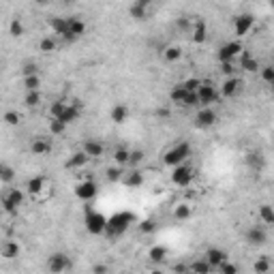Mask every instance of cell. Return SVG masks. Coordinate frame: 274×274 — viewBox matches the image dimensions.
<instances>
[{
	"instance_id": "cell-1",
	"label": "cell",
	"mask_w": 274,
	"mask_h": 274,
	"mask_svg": "<svg viewBox=\"0 0 274 274\" xmlns=\"http://www.w3.org/2000/svg\"><path fill=\"white\" fill-rule=\"evenodd\" d=\"M133 223H137V214L131 212V210H120V212L112 214V217H107V225H105L103 236L107 238V240H118V238L129 231V227Z\"/></svg>"
},
{
	"instance_id": "cell-2",
	"label": "cell",
	"mask_w": 274,
	"mask_h": 274,
	"mask_svg": "<svg viewBox=\"0 0 274 274\" xmlns=\"http://www.w3.org/2000/svg\"><path fill=\"white\" fill-rule=\"evenodd\" d=\"M81 112H84V107H81L79 101H69V99H56L52 105H50V118H56V120L65 122L67 127L73 124L79 120Z\"/></svg>"
},
{
	"instance_id": "cell-3",
	"label": "cell",
	"mask_w": 274,
	"mask_h": 274,
	"mask_svg": "<svg viewBox=\"0 0 274 274\" xmlns=\"http://www.w3.org/2000/svg\"><path fill=\"white\" fill-rule=\"evenodd\" d=\"M191 154H193V146H191L188 141H178V144L170 146L163 152V163L167 165V167H176V165L188 161Z\"/></svg>"
},
{
	"instance_id": "cell-4",
	"label": "cell",
	"mask_w": 274,
	"mask_h": 274,
	"mask_svg": "<svg viewBox=\"0 0 274 274\" xmlns=\"http://www.w3.org/2000/svg\"><path fill=\"white\" fill-rule=\"evenodd\" d=\"M195 178H197V170H195V165H191L188 161L172 167V184L174 186L186 188V186H191L195 182Z\"/></svg>"
},
{
	"instance_id": "cell-5",
	"label": "cell",
	"mask_w": 274,
	"mask_h": 274,
	"mask_svg": "<svg viewBox=\"0 0 274 274\" xmlns=\"http://www.w3.org/2000/svg\"><path fill=\"white\" fill-rule=\"evenodd\" d=\"M0 206L7 214H17V210L24 206V191L22 188H5L3 195H0Z\"/></svg>"
},
{
	"instance_id": "cell-6",
	"label": "cell",
	"mask_w": 274,
	"mask_h": 274,
	"mask_svg": "<svg viewBox=\"0 0 274 274\" xmlns=\"http://www.w3.org/2000/svg\"><path fill=\"white\" fill-rule=\"evenodd\" d=\"M105 225H107V217L103 212L94 210V208H86V212H84V227H86V231L90 236H103Z\"/></svg>"
},
{
	"instance_id": "cell-7",
	"label": "cell",
	"mask_w": 274,
	"mask_h": 274,
	"mask_svg": "<svg viewBox=\"0 0 274 274\" xmlns=\"http://www.w3.org/2000/svg\"><path fill=\"white\" fill-rule=\"evenodd\" d=\"M242 52H244V45L240 43V39H234L219 47L217 58H219V62H234V60H238V56Z\"/></svg>"
},
{
	"instance_id": "cell-8",
	"label": "cell",
	"mask_w": 274,
	"mask_h": 274,
	"mask_svg": "<svg viewBox=\"0 0 274 274\" xmlns=\"http://www.w3.org/2000/svg\"><path fill=\"white\" fill-rule=\"evenodd\" d=\"M195 92H197V99H199V107L212 105L214 101L221 97V94H219V88L214 86L210 79H201V84H199V88H197Z\"/></svg>"
},
{
	"instance_id": "cell-9",
	"label": "cell",
	"mask_w": 274,
	"mask_h": 274,
	"mask_svg": "<svg viewBox=\"0 0 274 274\" xmlns=\"http://www.w3.org/2000/svg\"><path fill=\"white\" fill-rule=\"evenodd\" d=\"M26 191L32 197L45 199V197H50V180H47L45 176H32L26 184Z\"/></svg>"
},
{
	"instance_id": "cell-10",
	"label": "cell",
	"mask_w": 274,
	"mask_h": 274,
	"mask_svg": "<svg viewBox=\"0 0 274 274\" xmlns=\"http://www.w3.org/2000/svg\"><path fill=\"white\" fill-rule=\"evenodd\" d=\"M244 240L253 246H264L268 242V231L264 223H255L244 231Z\"/></svg>"
},
{
	"instance_id": "cell-11",
	"label": "cell",
	"mask_w": 274,
	"mask_h": 274,
	"mask_svg": "<svg viewBox=\"0 0 274 274\" xmlns=\"http://www.w3.org/2000/svg\"><path fill=\"white\" fill-rule=\"evenodd\" d=\"M188 37L193 43L201 45V43H206V37H208V26H206V22L201 19V17H191V26H188Z\"/></svg>"
},
{
	"instance_id": "cell-12",
	"label": "cell",
	"mask_w": 274,
	"mask_h": 274,
	"mask_svg": "<svg viewBox=\"0 0 274 274\" xmlns=\"http://www.w3.org/2000/svg\"><path fill=\"white\" fill-rule=\"evenodd\" d=\"M99 195V186L94 180H81L79 184H75V197L84 204H90V201Z\"/></svg>"
},
{
	"instance_id": "cell-13",
	"label": "cell",
	"mask_w": 274,
	"mask_h": 274,
	"mask_svg": "<svg viewBox=\"0 0 274 274\" xmlns=\"http://www.w3.org/2000/svg\"><path fill=\"white\" fill-rule=\"evenodd\" d=\"M253 28H255V15H251V13H240L234 19V34L238 39L246 37Z\"/></svg>"
},
{
	"instance_id": "cell-14",
	"label": "cell",
	"mask_w": 274,
	"mask_h": 274,
	"mask_svg": "<svg viewBox=\"0 0 274 274\" xmlns=\"http://www.w3.org/2000/svg\"><path fill=\"white\" fill-rule=\"evenodd\" d=\"M217 120H219V114L212 110V105L199 107V112H197V116H195V124H197L199 129H210V127L217 124Z\"/></svg>"
},
{
	"instance_id": "cell-15",
	"label": "cell",
	"mask_w": 274,
	"mask_h": 274,
	"mask_svg": "<svg viewBox=\"0 0 274 274\" xmlns=\"http://www.w3.org/2000/svg\"><path fill=\"white\" fill-rule=\"evenodd\" d=\"M144 182H146V178H144V172H139V167H131V170L122 172L120 184L127 188H139V186H144Z\"/></svg>"
},
{
	"instance_id": "cell-16",
	"label": "cell",
	"mask_w": 274,
	"mask_h": 274,
	"mask_svg": "<svg viewBox=\"0 0 274 274\" xmlns=\"http://www.w3.org/2000/svg\"><path fill=\"white\" fill-rule=\"evenodd\" d=\"M86 30H88V24L81 19V17H77V15L69 17V34H67V41L81 39V37L86 34Z\"/></svg>"
},
{
	"instance_id": "cell-17",
	"label": "cell",
	"mask_w": 274,
	"mask_h": 274,
	"mask_svg": "<svg viewBox=\"0 0 274 274\" xmlns=\"http://www.w3.org/2000/svg\"><path fill=\"white\" fill-rule=\"evenodd\" d=\"M240 90H242V79L238 77V75H229L227 79L223 81L219 94H221V97L231 99V97H236V94H240Z\"/></svg>"
},
{
	"instance_id": "cell-18",
	"label": "cell",
	"mask_w": 274,
	"mask_h": 274,
	"mask_svg": "<svg viewBox=\"0 0 274 274\" xmlns=\"http://www.w3.org/2000/svg\"><path fill=\"white\" fill-rule=\"evenodd\" d=\"M71 268V259L69 255L65 253H52L50 257H47V270H52V272H65Z\"/></svg>"
},
{
	"instance_id": "cell-19",
	"label": "cell",
	"mask_w": 274,
	"mask_h": 274,
	"mask_svg": "<svg viewBox=\"0 0 274 274\" xmlns=\"http://www.w3.org/2000/svg\"><path fill=\"white\" fill-rule=\"evenodd\" d=\"M204 259L210 264L212 270H217V268L223 264V261L227 259V253H225L223 248H219V246H208V248H206V253H204Z\"/></svg>"
},
{
	"instance_id": "cell-20",
	"label": "cell",
	"mask_w": 274,
	"mask_h": 274,
	"mask_svg": "<svg viewBox=\"0 0 274 274\" xmlns=\"http://www.w3.org/2000/svg\"><path fill=\"white\" fill-rule=\"evenodd\" d=\"M47 26H50V30L56 34V37L67 39V34H69V17H60V15L50 17V19H47Z\"/></svg>"
},
{
	"instance_id": "cell-21",
	"label": "cell",
	"mask_w": 274,
	"mask_h": 274,
	"mask_svg": "<svg viewBox=\"0 0 274 274\" xmlns=\"http://www.w3.org/2000/svg\"><path fill=\"white\" fill-rule=\"evenodd\" d=\"M259 67H261V62L257 60L255 56L248 54V52H242L240 56H238V69L246 71V73H257Z\"/></svg>"
},
{
	"instance_id": "cell-22",
	"label": "cell",
	"mask_w": 274,
	"mask_h": 274,
	"mask_svg": "<svg viewBox=\"0 0 274 274\" xmlns=\"http://www.w3.org/2000/svg\"><path fill=\"white\" fill-rule=\"evenodd\" d=\"M81 150L88 154V159L94 161V159H101L103 152H105V146L101 144L99 139H86L84 144H81Z\"/></svg>"
},
{
	"instance_id": "cell-23",
	"label": "cell",
	"mask_w": 274,
	"mask_h": 274,
	"mask_svg": "<svg viewBox=\"0 0 274 274\" xmlns=\"http://www.w3.org/2000/svg\"><path fill=\"white\" fill-rule=\"evenodd\" d=\"M22 255V246L19 242L15 240H5V242H0V257H5V259H17Z\"/></svg>"
},
{
	"instance_id": "cell-24",
	"label": "cell",
	"mask_w": 274,
	"mask_h": 274,
	"mask_svg": "<svg viewBox=\"0 0 274 274\" xmlns=\"http://www.w3.org/2000/svg\"><path fill=\"white\" fill-rule=\"evenodd\" d=\"M90 163V159H88V154L84 152V150H75L71 157L67 159V170H84L86 165Z\"/></svg>"
},
{
	"instance_id": "cell-25",
	"label": "cell",
	"mask_w": 274,
	"mask_h": 274,
	"mask_svg": "<svg viewBox=\"0 0 274 274\" xmlns=\"http://www.w3.org/2000/svg\"><path fill=\"white\" fill-rule=\"evenodd\" d=\"M30 152L37 154V157H45V154L52 152V141L47 137H34L30 144Z\"/></svg>"
},
{
	"instance_id": "cell-26",
	"label": "cell",
	"mask_w": 274,
	"mask_h": 274,
	"mask_svg": "<svg viewBox=\"0 0 274 274\" xmlns=\"http://www.w3.org/2000/svg\"><path fill=\"white\" fill-rule=\"evenodd\" d=\"M127 118H129V107L124 103H116L112 110H110V120L116 122V124L127 122Z\"/></svg>"
},
{
	"instance_id": "cell-27",
	"label": "cell",
	"mask_w": 274,
	"mask_h": 274,
	"mask_svg": "<svg viewBox=\"0 0 274 274\" xmlns=\"http://www.w3.org/2000/svg\"><path fill=\"white\" fill-rule=\"evenodd\" d=\"M174 219L176 221H188L191 217H193V206L188 204V201H180V204L174 206Z\"/></svg>"
},
{
	"instance_id": "cell-28",
	"label": "cell",
	"mask_w": 274,
	"mask_h": 274,
	"mask_svg": "<svg viewBox=\"0 0 274 274\" xmlns=\"http://www.w3.org/2000/svg\"><path fill=\"white\" fill-rule=\"evenodd\" d=\"M161 58L165 62H178L182 58V47H178V45H167L165 50L161 52Z\"/></svg>"
},
{
	"instance_id": "cell-29",
	"label": "cell",
	"mask_w": 274,
	"mask_h": 274,
	"mask_svg": "<svg viewBox=\"0 0 274 274\" xmlns=\"http://www.w3.org/2000/svg\"><path fill=\"white\" fill-rule=\"evenodd\" d=\"M167 255H170V248L165 244H154V246H150V251H148V257L152 261H157V264H161V261L167 259Z\"/></svg>"
},
{
	"instance_id": "cell-30",
	"label": "cell",
	"mask_w": 274,
	"mask_h": 274,
	"mask_svg": "<svg viewBox=\"0 0 274 274\" xmlns=\"http://www.w3.org/2000/svg\"><path fill=\"white\" fill-rule=\"evenodd\" d=\"M246 165L251 170H255V172H261L266 167V159H264V154H259V152H248L246 154Z\"/></svg>"
},
{
	"instance_id": "cell-31",
	"label": "cell",
	"mask_w": 274,
	"mask_h": 274,
	"mask_svg": "<svg viewBox=\"0 0 274 274\" xmlns=\"http://www.w3.org/2000/svg\"><path fill=\"white\" fill-rule=\"evenodd\" d=\"M56 50H58V41H56L54 34H47V37H43L39 41V52L41 54H54Z\"/></svg>"
},
{
	"instance_id": "cell-32",
	"label": "cell",
	"mask_w": 274,
	"mask_h": 274,
	"mask_svg": "<svg viewBox=\"0 0 274 274\" xmlns=\"http://www.w3.org/2000/svg\"><path fill=\"white\" fill-rule=\"evenodd\" d=\"M129 13H131V17L137 19V22H146L148 15H150V7H144V5L133 3V5H131V9H129Z\"/></svg>"
},
{
	"instance_id": "cell-33",
	"label": "cell",
	"mask_w": 274,
	"mask_h": 274,
	"mask_svg": "<svg viewBox=\"0 0 274 274\" xmlns=\"http://www.w3.org/2000/svg\"><path fill=\"white\" fill-rule=\"evenodd\" d=\"M9 34L13 39H19V37H24L26 34V26H24V22H22V17H13L9 22Z\"/></svg>"
},
{
	"instance_id": "cell-34",
	"label": "cell",
	"mask_w": 274,
	"mask_h": 274,
	"mask_svg": "<svg viewBox=\"0 0 274 274\" xmlns=\"http://www.w3.org/2000/svg\"><path fill=\"white\" fill-rule=\"evenodd\" d=\"M257 214H259V221L264 223L266 227H270V225H274V210H272V206H270V204L259 206Z\"/></svg>"
},
{
	"instance_id": "cell-35",
	"label": "cell",
	"mask_w": 274,
	"mask_h": 274,
	"mask_svg": "<svg viewBox=\"0 0 274 274\" xmlns=\"http://www.w3.org/2000/svg\"><path fill=\"white\" fill-rule=\"evenodd\" d=\"M129 154H131V150L127 146H118L114 150V163L120 165V167H127L129 165Z\"/></svg>"
},
{
	"instance_id": "cell-36",
	"label": "cell",
	"mask_w": 274,
	"mask_h": 274,
	"mask_svg": "<svg viewBox=\"0 0 274 274\" xmlns=\"http://www.w3.org/2000/svg\"><path fill=\"white\" fill-rule=\"evenodd\" d=\"M186 270H191V272H199V274H208V272H212V268H210V264L208 261L201 257V259H195V261H191V264L186 266Z\"/></svg>"
},
{
	"instance_id": "cell-37",
	"label": "cell",
	"mask_w": 274,
	"mask_h": 274,
	"mask_svg": "<svg viewBox=\"0 0 274 274\" xmlns=\"http://www.w3.org/2000/svg\"><path fill=\"white\" fill-rule=\"evenodd\" d=\"M41 101H43L41 90H26V97H24V103H26V107H39Z\"/></svg>"
},
{
	"instance_id": "cell-38",
	"label": "cell",
	"mask_w": 274,
	"mask_h": 274,
	"mask_svg": "<svg viewBox=\"0 0 274 274\" xmlns=\"http://www.w3.org/2000/svg\"><path fill=\"white\" fill-rule=\"evenodd\" d=\"M3 122L7 127H17V124H22V114L17 110H7L3 114Z\"/></svg>"
},
{
	"instance_id": "cell-39",
	"label": "cell",
	"mask_w": 274,
	"mask_h": 274,
	"mask_svg": "<svg viewBox=\"0 0 274 274\" xmlns=\"http://www.w3.org/2000/svg\"><path fill=\"white\" fill-rule=\"evenodd\" d=\"M13 180H15V172H13V167H11V165H7V163H0V182L11 184Z\"/></svg>"
},
{
	"instance_id": "cell-40",
	"label": "cell",
	"mask_w": 274,
	"mask_h": 274,
	"mask_svg": "<svg viewBox=\"0 0 274 274\" xmlns=\"http://www.w3.org/2000/svg\"><path fill=\"white\" fill-rule=\"evenodd\" d=\"M122 172H124V167H120V165H112V167L105 170V178H107L110 182H120Z\"/></svg>"
},
{
	"instance_id": "cell-41",
	"label": "cell",
	"mask_w": 274,
	"mask_h": 274,
	"mask_svg": "<svg viewBox=\"0 0 274 274\" xmlns=\"http://www.w3.org/2000/svg\"><path fill=\"white\" fill-rule=\"evenodd\" d=\"M137 225H139V231L144 234V236H150V234H154V231H157V221H154V219H144V221H137Z\"/></svg>"
},
{
	"instance_id": "cell-42",
	"label": "cell",
	"mask_w": 274,
	"mask_h": 274,
	"mask_svg": "<svg viewBox=\"0 0 274 274\" xmlns=\"http://www.w3.org/2000/svg\"><path fill=\"white\" fill-rule=\"evenodd\" d=\"M186 92H191V90H184L180 84H178L176 88H172V92H170V99H172V103H176V105H182V101H184V97H186Z\"/></svg>"
},
{
	"instance_id": "cell-43",
	"label": "cell",
	"mask_w": 274,
	"mask_h": 274,
	"mask_svg": "<svg viewBox=\"0 0 274 274\" xmlns=\"http://www.w3.org/2000/svg\"><path fill=\"white\" fill-rule=\"evenodd\" d=\"M144 159H146L144 150H131V154H129V167H139V165L144 163Z\"/></svg>"
},
{
	"instance_id": "cell-44",
	"label": "cell",
	"mask_w": 274,
	"mask_h": 274,
	"mask_svg": "<svg viewBox=\"0 0 274 274\" xmlns=\"http://www.w3.org/2000/svg\"><path fill=\"white\" fill-rule=\"evenodd\" d=\"M24 88L26 90H39L41 88V77L37 75H24Z\"/></svg>"
},
{
	"instance_id": "cell-45",
	"label": "cell",
	"mask_w": 274,
	"mask_h": 274,
	"mask_svg": "<svg viewBox=\"0 0 274 274\" xmlns=\"http://www.w3.org/2000/svg\"><path fill=\"white\" fill-rule=\"evenodd\" d=\"M259 75H261V79H264L266 84H274V67L272 65L259 67Z\"/></svg>"
},
{
	"instance_id": "cell-46",
	"label": "cell",
	"mask_w": 274,
	"mask_h": 274,
	"mask_svg": "<svg viewBox=\"0 0 274 274\" xmlns=\"http://www.w3.org/2000/svg\"><path fill=\"white\" fill-rule=\"evenodd\" d=\"M255 272L257 274H266V272H270V268H272V264H270V259L264 255V257H259L257 261H255Z\"/></svg>"
},
{
	"instance_id": "cell-47",
	"label": "cell",
	"mask_w": 274,
	"mask_h": 274,
	"mask_svg": "<svg viewBox=\"0 0 274 274\" xmlns=\"http://www.w3.org/2000/svg\"><path fill=\"white\" fill-rule=\"evenodd\" d=\"M67 131V124L60 122V120H56V118H50V133L52 135H62Z\"/></svg>"
},
{
	"instance_id": "cell-48",
	"label": "cell",
	"mask_w": 274,
	"mask_h": 274,
	"mask_svg": "<svg viewBox=\"0 0 274 274\" xmlns=\"http://www.w3.org/2000/svg\"><path fill=\"white\" fill-rule=\"evenodd\" d=\"M199 84H201V79H199V77H188V79H184V81H182L180 86H182L184 90H191V92H195V90L199 88Z\"/></svg>"
},
{
	"instance_id": "cell-49",
	"label": "cell",
	"mask_w": 274,
	"mask_h": 274,
	"mask_svg": "<svg viewBox=\"0 0 274 274\" xmlns=\"http://www.w3.org/2000/svg\"><path fill=\"white\" fill-rule=\"evenodd\" d=\"M236 71H238V67H236V60L234 62H221V73H225V75H236Z\"/></svg>"
},
{
	"instance_id": "cell-50",
	"label": "cell",
	"mask_w": 274,
	"mask_h": 274,
	"mask_svg": "<svg viewBox=\"0 0 274 274\" xmlns=\"http://www.w3.org/2000/svg\"><path fill=\"white\" fill-rule=\"evenodd\" d=\"M37 73H39L37 62H26L22 67V75H37Z\"/></svg>"
},
{
	"instance_id": "cell-51",
	"label": "cell",
	"mask_w": 274,
	"mask_h": 274,
	"mask_svg": "<svg viewBox=\"0 0 274 274\" xmlns=\"http://www.w3.org/2000/svg\"><path fill=\"white\" fill-rule=\"evenodd\" d=\"M217 270H219L221 274H236V272H238V268H236L234 264H229L227 259H225V261H223V264H221Z\"/></svg>"
},
{
	"instance_id": "cell-52",
	"label": "cell",
	"mask_w": 274,
	"mask_h": 274,
	"mask_svg": "<svg viewBox=\"0 0 274 274\" xmlns=\"http://www.w3.org/2000/svg\"><path fill=\"white\" fill-rule=\"evenodd\" d=\"M176 26L180 28V30H188V26H191V17H186V15H182V17H178V22H176Z\"/></svg>"
},
{
	"instance_id": "cell-53",
	"label": "cell",
	"mask_w": 274,
	"mask_h": 274,
	"mask_svg": "<svg viewBox=\"0 0 274 274\" xmlns=\"http://www.w3.org/2000/svg\"><path fill=\"white\" fill-rule=\"evenodd\" d=\"M107 270H110V268H107L105 264H99V266H94V268H92V272H97V274H101V272H107Z\"/></svg>"
},
{
	"instance_id": "cell-54",
	"label": "cell",
	"mask_w": 274,
	"mask_h": 274,
	"mask_svg": "<svg viewBox=\"0 0 274 274\" xmlns=\"http://www.w3.org/2000/svg\"><path fill=\"white\" fill-rule=\"evenodd\" d=\"M133 3H137V5H144V7H152V3H154V0H133Z\"/></svg>"
},
{
	"instance_id": "cell-55",
	"label": "cell",
	"mask_w": 274,
	"mask_h": 274,
	"mask_svg": "<svg viewBox=\"0 0 274 274\" xmlns=\"http://www.w3.org/2000/svg\"><path fill=\"white\" fill-rule=\"evenodd\" d=\"M37 5H47V3H52V0H34Z\"/></svg>"
},
{
	"instance_id": "cell-56",
	"label": "cell",
	"mask_w": 274,
	"mask_h": 274,
	"mask_svg": "<svg viewBox=\"0 0 274 274\" xmlns=\"http://www.w3.org/2000/svg\"><path fill=\"white\" fill-rule=\"evenodd\" d=\"M60 3H65V5H73V3H77V0H60Z\"/></svg>"
}]
</instances>
